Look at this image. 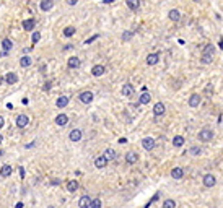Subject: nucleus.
<instances>
[{"mask_svg": "<svg viewBox=\"0 0 223 208\" xmlns=\"http://www.w3.org/2000/svg\"><path fill=\"white\" fill-rule=\"evenodd\" d=\"M213 138V130L210 127H204V129L199 132V140L204 141V143H208V141H212Z\"/></svg>", "mask_w": 223, "mask_h": 208, "instance_id": "nucleus-1", "label": "nucleus"}, {"mask_svg": "<svg viewBox=\"0 0 223 208\" xmlns=\"http://www.w3.org/2000/svg\"><path fill=\"white\" fill-rule=\"evenodd\" d=\"M200 102H202V98H200V94H197V93H192L191 96H189V107H192V109H196V107L200 106Z\"/></svg>", "mask_w": 223, "mask_h": 208, "instance_id": "nucleus-2", "label": "nucleus"}, {"mask_svg": "<svg viewBox=\"0 0 223 208\" xmlns=\"http://www.w3.org/2000/svg\"><path fill=\"white\" fill-rule=\"evenodd\" d=\"M142 146H143V150L147 151H151L156 146V140L151 138V137H145L143 140H142Z\"/></svg>", "mask_w": 223, "mask_h": 208, "instance_id": "nucleus-3", "label": "nucleus"}, {"mask_svg": "<svg viewBox=\"0 0 223 208\" xmlns=\"http://www.w3.org/2000/svg\"><path fill=\"white\" fill-rule=\"evenodd\" d=\"M202 184H204V187H213L217 184V177L213 176V174H205L204 176V179H202Z\"/></svg>", "mask_w": 223, "mask_h": 208, "instance_id": "nucleus-4", "label": "nucleus"}, {"mask_svg": "<svg viewBox=\"0 0 223 208\" xmlns=\"http://www.w3.org/2000/svg\"><path fill=\"white\" fill-rule=\"evenodd\" d=\"M82 137H83V132L82 130H80V129H73L72 132H70L69 138H70V141H73V143H78V141L82 140Z\"/></svg>", "mask_w": 223, "mask_h": 208, "instance_id": "nucleus-5", "label": "nucleus"}, {"mask_svg": "<svg viewBox=\"0 0 223 208\" xmlns=\"http://www.w3.org/2000/svg\"><path fill=\"white\" fill-rule=\"evenodd\" d=\"M160 62V54L158 52H151V54L147 55V65H150V67H153Z\"/></svg>", "mask_w": 223, "mask_h": 208, "instance_id": "nucleus-6", "label": "nucleus"}, {"mask_svg": "<svg viewBox=\"0 0 223 208\" xmlns=\"http://www.w3.org/2000/svg\"><path fill=\"white\" fill-rule=\"evenodd\" d=\"M30 124V117L25 116V114H20L16 117V127H20V129H25V127Z\"/></svg>", "mask_w": 223, "mask_h": 208, "instance_id": "nucleus-7", "label": "nucleus"}, {"mask_svg": "<svg viewBox=\"0 0 223 208\" xmlns=\"http://www.w3.org/2000/svg\"><path fill=\"white\" fill-rule=\"evenodd\" d=\"M165 112H166V107H165L163 102H156L155 106H153V114H155V117H161Z\"/></svg>", "mask_w": 223, "mask_h": 208, "instance_id": "nucleus-8", "label": "nucleus"}, {"mask_svg": "<svg viewBox=\"0 0 223 208\" xmlns=\"http://www.w3.org/2000/svg\"><path fill=\"white\" fill-rule=\"evenodd\" d=\"M12 172H13V168L10 166V164H3L2 168H0V177H10L12 176Z\"/></svg>", "mask_w": 223, "mask_h": 208, "instance_id": "nucleus-9", "label": "nucleus"}, {"mask_svg": "<svg viewBox=\"0 0 223 208\" xmlns=\"http://www.w3.org/2000/svg\"><path fill=\"white\" fill-rule=\"evenodd\" d=\"M93 93L91 91H83L82 94H80V101H82L83 104H91V101H93Z\"/></svg>", "mask_w": 223, "mask_h": 208, "instance_id": "nucleus-10", "label": "nucleus"}, {"mask_svg": "<svg viewBox=\"0 0 223 208\" xmlns=\"http://www.w3.org/2000/svg\"><path fill=\"white\" fill-rule=\"evenodd\" d=\"M121 91H122V94H124V96L129 98V96H132V94L135 93V89H134V85H132V83H126L124 86H122Z\"/></svg>", "mask_w": 223, "mask_h": 208, "instance_id": "nucleus-11", "label": "nucleus"}, {"mask_svg": "<svg viewBox=\"0 0 223 208\" xmlns=\"http://www.w3.org/2000/svg\"><path fill=\"white\" fill-rule=\"evenodd\" d=\"M139 161V154L134 153V151H129V153H126V163L127 164H135Z\"/></svg>", "mask_w": 223, "mask_h": 208, "instance_id": "nucleus-12", "label": "nucleus"}, {"mask_svg": "<svg viewBox=\"0 0 223 208\" xmlns=\"http://www.w3.org/2000/svg\"><path fill=\"white\" fill-rule=\"evenodd\" d=\"M52 7H54V0H41L39 3V8L42 12H49L52 10Z\"/></svg>", "mask_w": 223, "mask_h": 208, "instance_id": "nucleus-13", "label": "nucleus"}, {"mask_svg": "<svg viewBox=\"0 0 223 208\" xmlns=\"http://www.w3.org/2000/svg\"><path fill=\"white\" fill-rule=\"evenodd\" d=\"M80 65H82V60H80L78 57H75V55L67 60V67H69V68H78Z\"/></svg>", "mask_w": 223, "mask_h": 208, "instance_id": "nucleus-14", "label": "nucleus"}, {"mask_svg": "<svg viewBox=\"0 0 223 208\" xmlns=\"http://www.w3.org/2000/svg\"><path fill=\"white\" fill-rule=\"evenodd\" d=\"M34 26H36L34 18H28V20L23 21V29H25V31H33V29H34Z\"/></svg>", "mask_w": 223, "mask_h": 208, "instance_id": "nucleus-15", "label": "nucleus"}, {"mask_svg": "<svg viewBox=\"0 0 223 208\" xmlns=\"http://www.w3.org/2000/svg\"><path fill=\"white\" fill-rule=\"evenodd\" d=\"M90 203H91V198L88 195H83L78 198V208H90Z\"/></svg>", "mask_w": 223, "mask_h": 208, "instance_id": "nucleus-16", "label": "nucleus"}, {"mask_svg": "<svg viewBox=\"0 0 223 208\" xmlns=\"http://www.w3.org/2000/svg\"><path fill=\"white\" fill-rule=\"evenodd\" d=\"M94 166H96L98 169H104L108 166V159L104 158V156H98V158L94 159Z\"/></svg>", "mask_w": 223, "mask_h": 208, "instance_id": "nucleus-17", "label": "nucleus"}, {"mask_svg": "<svg viewBox=\"0 0 223 208\" xmlns=\"http://www.w3.org/2000/svg\"><path fill=\"white\" fill-rule=\"evenodd\" d=\"M168 18H169V20H171V21H174V23H176V21H179V20H181V12H179V10H176V8H173V10H169V13H168Z\"/></svg>", "mask_w": 223, "mask_h": 208, "instance_id": "nucleus-18", "label": "nucleus"}, {"mask_svg": "<svg viewBox=\"0 0 223 208\" xmlns=\"http://www.w3.org/2000/svg\"><path fill=\"white\" fill-rule=\"evenodd\" d=\"M103 156L108 159V161H112V159L117 158V153L112 148H106V150H104V153H103Z\"/></svg>", "mask_w": 223, "mask_h": 208, "instance_id": "nucleus-19", "label": "nucleus"}, {"mask_svg": "<svg viewBox=\"0 0 223 208\" xmlns=\"http://www.w3.org/2000/svg\"><path fill=\"white\" fill-rule=\"evenodd\" d=\"M18 81V75L15 73V72H8L7 75H5V83H8V85H15Z\"/></svg>", "mask_w": 223, "mask_h": 208, "instance_id": "nucleus-20", "label": "nucleus"}, {"mask_svg": "<svg viewBox=\"0 0 223 208\" xmlns=\"http://www.w3.org/2000/svg\"><path fill=\"white\" fill-rule=\"evenodd\" d=\"M104 72H106L104 65H94V67L91 68V75H93V77H101V75H104Z\"/></svg>", "mask_w": 223, "mask_h": 208, "instance_id": "nucleus-21", "label": "nucleus"}, {"mask_svg": "<svg viewBox=\"0 0 223 208\" xmlns=\"http://www.w3.org/2000/svg\"><path fill=\"white\" fill-rule=\"evenodd\" d=\"M55 124L60 125V127L67 125V124H69V116H67V114H59L57 117H55Z\"/></svg>", "mask_w": 223, "mask_h": 208, "instance_id": "nucleus-22", "label": "nucleus"}, {"mask_svg": "<svg viewBox=\"0 0 223 208\" xmlns=\"http://www.w3.org/2000/svg\"><path fill=\"white\" fill-rule=\"evenodd\" d=\"M69 101H70V99L67 96H60V98H57V101H55V106L60 107V109H64V107L69 106Z\"/></svg>", "mask_w": 223, "mask_h": 208, "instance_id": "nucleus-23", "label": "nucleus"}, {"mask_svg": "<svg viewBox=\"0 0 223 208\" xmlns=\"http://www.w3.org/2000/svg\"><path fill=\"white\" fill-rule=\"evenodd\" d=\"M151 101V94L148 91H142L140 98H139V104H148Z\"/></svg>", "mask_w": 223, "mask_h": 208, "instance_id": "nucleus-24", "label": "nucleus"}, {"mask_svg": "<svg viewBox=\"0 0 223 208\" xmlns=\"http://www.w3.org/2000/svg\"><path fill=\"white\" fill-rule=\"evenodd\" d=\"M184 176V169L182 168H173L171 169V177L173 179H182Z\"/></svg>", "mask_w": 223, "mask_h": 208, "instance_id": "nucleus-25", "label": "nucleus"}, {"mask_svg": "<svg viewBox=\"0 0 223 208\" xmlns=\"http://www.w3.org/2000/svg\"><path fill=\"white\" fill-rule=\"evenodd\" d=\"M184 143H186V140H184V137H182V135H176V137L173 138V145L176 146V148H181Z\"/></svg>", "mask_w": 223, "mask_h": 208, "instance_id": "nucleus-26", "label": "nucleus"}, {"mask_svg": "<svg viewBox=\"0 0 223 208\" xmlns=\"http://www.w3.org/2000/svg\"><path fill=\"white\" fill-rule=\"evenodd\" d=\"M126 3L130 10H139L140 7V0H126Z\"/></svg>", "mask_w": 223, "mask_h": 208, "instance_id": "nucleus-27", "label": "nucleus"}, {"mask_svg": "<svg viewBox=\"0 0 223 208\" xmlns=\"http://www.w3.org/2000/svg\"><path fill=\"white\" fill-rule=\"evenodd\" d=\"M20 65H21V67H30V65H31V57H30V55H23V57L20 59Z\"/></svg>", "mask_w": 223, "mask_h": 208, "instance_id": "nucleus-28", "label": "nucleus"}, {"mask_svg": "<svg viewBox=\"0 0 223 208\" xmlns=\"http://www.w3.org/2000/svg\"><path fill=\"white\" fill-rule=\"evenodd\" d=\"M2 47H3V50H5V52H8V50H10L12 47H13V42L5 37V39H2Z\"/></svg>", "mask_w": 223, "mask_h": 208, "instance_id": "nucleus-29", "label": "nucleus"}, {"mask_svg": "<svg viewBox=\"0 0 223 208\" xmlns=\"http://www.w3.org/2000/svg\"><path fill=\"white\" fill-rule=\"evenodd\" d=\"M75 31H77V28H75V26H67V28L64 29V36H65V37H70V36L75 34Z\"/></svg>", "mask_w": 223, "mask_h": 208, "instance_id": "nucleus-30", "label": "nucleus"}, {"mask_svg": "<svg viewBox=\"0 0 223 208\" xmlns=\"http://www.w3.org/2000/svg\"><path fill=\"white\" fill-rule=\"evenodd\" d=\"M212 60H213V55L212 54H204L202 59H200V62L204 65H208V64H212Z\"/></svg>", "mask_w": 223, "mask_h": 208, "instance_id": "nucleus-31", "label": "nucleus"}, {"mask_svg": "<svg viewBox=\"0 0 223 208\" xmlns=\"http://www.w3.org/2000/svg\"><path fill=\"white\" fill-rule=\"evenodd\" d=\"M78 189V182L77 181H69L67 182V190L69 192H75Z\"/></svg>", "mask_w": 223, "mask_h": 208, "instance_id": "nucleus-32", "label": "nucleus"}, {"mask_svg": "<svg viewBox=\"0 0 223 208\" xmlns=\"http://www.w3.org/2000/svg\"><path fill=\"white\" fill-rule=\"evenodd\" d=\"M163 208H176V202L173 198H166L163 202Z\"/></svg>", "mask_w": 223, "mask_h": 208, "instance_id": "nucleus-33", "label": "nucleus"}, {"mask_svg": "<svg viewBox=\"0 0 223 208\" xmlns=\"http://www.w3.org/2000/svg\"><path fill=\"white\" fill-rule=\"evenodd\" d=\"M134 37V31H124L122 33V41H130Z\"/></svg>", "mask_w": 223, "mask_h": 208, "instance_id": "nucleus-34", "label": "nucleus"}, {"mask_svg": "<svg viewBox=\"0 0 223 208\" xmlns=\"http://www.w3.org/2000/svg\"><path fill=\"white\" fill-rule=\"evenodd\" d=\"M90 208H101V200L99 198H93L90 203Z\"/></svg>", "mask_w": 223, "mask_h": 208, "instance_id": "nucleus-35", "label": "nucleus"}, {"mask_svg": "<svg viewBox=\"0 0 223 208\" xmlns=\"http://www.w3.org/2000/svg\"><path fill=\"white\" fill-rule=\"evenodd\" d=\"M189 153H191V156H199V154L202 153V150L199 148V146H192V148L189 150Z\"/></svg>", "mask_w": 223, "mask_h": 208, "instance_id": "nucleus-36", "label": "nucleus"}, {"mask_svg": "<svg viewBox=\"0 0 223 208\" xmlns=\"http://www.w3.org/2000/svg\"><path fill=\"white\" fill-rule=\"evenodd\" d=\"M39 39H41V33H39V31H34V33H33V37H31L33 44H36V42H39Z\"/></svg>", "mask_w": 223, "mask_h": 208, "instance_id": "nucleus-37", "label": "nucleus"}, {"mask_svg": "<svg viewBox=\"0 0 223 208\" xmlns=\"http://www.w3.org/2000/svg\"><path fill=\"white\" fill-rule=\"evenodd\" d=\"M213 50H215V49H213L212 44H208V46L204 47V54H212V55H213Z\"/></svg>", "mask_w": 223, "mask_h": 208, "instance_id": "nucleus-38", "label": "nucleus"}, {"mask_svg": "<svg viewBox=\"0 0 223 208\" xmlns=\"http://www.w3.org/2000/svg\"><path fill=\"white\" fill-rule=\"evenodd\" d=\"M98 37H99V34H94V36H91V37H90V39H87V41H85V44H91V42H93V41H96Z\"/></svg>", "mask_w": 223, "mask_h": 208, "instance_id": "nucleus-39", "label": "nucleus"}, {"mask_svg": "<svg viewBox=\"0 0 223 208\" xmlns=\"http://www.w3.org/2000/svg\"><path fill=\"white\" fill-rule=\"evenodd\" d=\"M212 89H213L212 85H207V86H205V93H207V94H212V93H213Z\"/></svg>", "mask_w": 223, "mask_h": 208, "instance_id": "nucleus-40", "label": "nucleus"}, {"mask_svg": "<svg viewBox=\"0 0 223 208\" xmlns=\"http://www.w3.org/2000/svg\"><path fill=\"white\" fill-rule=\"evenodd\" d=\"M67 3H69V5H77V3H78V0H67Z\"/></svg>", "mask_w": 223, "mask_h": 208, "instance_id": "nucleus-41", "label": "nucleus"}, {"mask_svg": "<svg viewBox=\"0 0 223 208\" xmlns=\"http://www.w3.org/2000/svg\"><path fill=\"white\" fill-rule=\"evenodd\" d=\"M3 125H5V119H3V117L2 116H0V129H2V127Z\"/></svg>", "mask_w": 223, "mask_h": 208, "instance_id": "nucleus-42", "label": "nucleus"}, {"mask_svg": "<svg viewBox=\"0 0 223 208\" xmlns=\"http://www.w3.org/2000/svg\"><path fill=\"white\" fill-rule=\"evenodd\" d=\"M18 169H20V176L25 177V169H23V168H18Z\"/></svg>", "mask_w": 223, "mask_h": 208, "instance_id": "nucleus-43", "label": "nucleus"}, {"mask_svg": "<svg viewBox=\"0 0 223 208\" xmlns=\"http://www.w3.org/2000/svg\"><path fill=\"white\" fill-rule=\"evenodd\" d=\"M15 208H23V203H21V202H18L16 205H15Z\"/></svg>", "mask_w": 223, "mask_h": 208, "instance_id": "nucleus-44", "label": "nucleus"}, {"mask_svg": "<svg viewBox=\"0 0 223 208\" xmlns=\"http://www.w3.org/2000/svg\"><path fill=\"white\" fill-rule=\"evenodd\" d=\"M114 0H104V3H112Z\"/></svg>", "mask_w": 223, "mask_h": 208, "instance_id": "nucleus-45", "label": "nucleus"}, {"mask_svg": "<svg viewBox=\"0 0 223 208\" xmlns=\"http://www.w3.org/2000/svg\"><path fill=\"white\" fill-rule=\"evenodd\" d=\"M220 47H221V50H223V39H220Z\"/></svg>", "mask_w": 223, "mask_h": 208, "instance_id": "nucleus-46", "label": "nucleus"}, {"mask_svg": "<svg viewBox=\"0 0 223 208\" xmlns=\"http://www.w3.org/2000/svg\"><path fill=\"white\" fill-rule=\"evenodd\" d=\"M2 141H3V137H2V133H0V143H2Z\"/></svg>", "mask_w": 223, "mask_h": 208, "instance_id": "nucleus-47", "label": "nucleus"}]
</instances>
